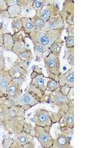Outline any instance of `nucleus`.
Returning <instances> with one entry per match:
<instances>
[{"label": "nucleus", "instance_id": "obj_1", "mask_svg": "<svg viewBox=\"0 0 111 148\" xmlns=\"http://www.w3.org/2000/svg\"><path fill=\"white\" fill-rule=\"evenodd\" d=\"M25 112L22 107L16 104L10 107L0 105V127L8 133H20L23 130Z\"/></svg>", "mask_w": 111, "mask_h": 148}, {"label": "nucleus", "instance_id": "obj_2", "mask_svg": "<svg viewBox=\"0 0 111 148\" xmlns=\"http://www.w3.org/2000/svg\"><path fill=\"white\" fill-rule=\"evenodd\" d=\"M64 27L51 30L49 31H43L42 30L36 29L34 32L30 34L28 37L33 43H39L48 47L57 39H61V36L64 30Z\"/></svg>", "mask_w": 111, "mask_h": 148}, {"label": "nucleus", "instance_id": "obj_3", "mask_svg": "<svg viewBox=\"0 0 111 148\" xmlns=\"http://www.w3.org/2000/svg\"><path fill=\"white\" fill-rule=\"evenodd\" d=\"M59 15L64 22V28L67 30L68 36H74V2L73 0L64 1Z\"/></svg>", "mask_w": 111, "mask_h": 148}, {"label": "nucleus", "instance_id": "obj_4", "mask_svg": "<svg viewBox=\"0 0 111 148\" xmlns=\"http://www.w3.org/2000/svg\"><path fill=\"white\" fill-rule=\"evenodd\" d=\"M14 41V45L12 51L16 54L18 59L30 62L32 60L34 56L31 51L26 46L25 42L23 38L22 33H18L17 34L13 35Z\"/></svg>", "mask_w": 111, "mask_h": 148}, {"label": "nucleus", "instance_id": "obj_5", "mask_svg": "<svg viewBox=\"0 0 111 148\" xmlns=\"http://www.w3.org/2000/svg\"><path fill=\"white\" fill-rule=\"evenodd\" d=\"M45 79L43 74L36 75L31 79V82H30L27 90L39 98L41 103L47 89V85L45 84Z\"/></svg>", "mask_w": 111, "mask_h": 148}, {"label": "nucleus", "instance_id": "obj_6", "mask_svg": "<svg viewBox=\"0 0 111 148\" xmlns=\"http://www.w3.org/2000/svg\"><path fill=\"white\" fill-rule=\"evenodd\" d=\"M51 127H42L40 126L35 125L34 130H35V138H36L42 145V147L44 148H51L53 145V138L51 136L50 130Z\"/></svg>", "mask_w": 111, "mask_h": 148}, {"label": "nucleus", "instance_id": "obj_7", "mask_svg": "<svg viewBox=\"0 0 111 148\" xmlns=\"http://www.w3.org/2000/svg\"><path fill=\"white\" fill-rule=\"evenodd\" d=\"M39 103H41V101L39 98L28 91L18 96L14 101V104L22 107L25 111L28 110L30 108H33Z\"/></svg>", "mask_w": 111, "mask_h": 148}, {"label": "nucleus", "instance_id": "obj_8", "mask_svg": "<svg viewBox=\"0 0 111 148\" xmlns=\"http://www.w3.org/2000/svg\"><path fill=\"white\" fill-rule=\"evenodd\" d=\"M35 125L42 127H52L53 122L50 116V111L44 108H39L35 111L34 116Z\"/></svg>", "mask_w": 111, "mask_h": 148}, {"label": "nucleus", "instance_id": "obj_9", "mask_svg": "<svg viewBox=\"0 0 111 148\" xmlns=\"http://www.w3.org/2000/svg\"><path fill=\"white\" fill-rule=\"evenodd\" d=\"M60 14V10L59 8L55 3H53V2H46L44 7L42 8V10L37 13L36 15L40 16L41 18L45 22H47L53 17H56Z\"/></svg>", "mask_w": 111, "mask_h": 148}, {"label": "nucleus", "instance_id": "obj_10", "mask_svg": "<svg viewBox=\"0 0 111 148\" xmlns=\"http://www.w3.org/2000/svg\"><path fill=\"white\" fill-rule=\"evenodd\" d=\"M45 67L48 73H52L58 76L60 74V62L59 57L55 54L50 53L47 57L44 59Z\"/></svg>", "mask_w": 111, "mask_h": 148}, {"label": "nucleus", "instance_id": "obj_11", "mask_svg": "<svg viewBox=\"0 0 111 148\" xmlns=\"http://www.w3.org/2000/svg\"><path fill=\"white\" fill-rule=\"evenodd\" d=\"M68 110L59 121V128H68L73 130L74 127V99H72L68 103Z\"/></svg>", "mask_w": 111, "mask_h": 148}, {"label": "nucleus", "instance_id": "obj_12", "mask_svg": "<svg viewBox=\"0 0 111 148\" xmlns=\"http://www.w3.org/2000/svg\"><path fill=\"white\" fill-rule=\"evenodd\" d=\"M50 92L47 93L49 99L52 104H53L56 106L58 105H62V104H68L69 103V100L67 96H64L61 92L60 90H59V87L53 91H49Z\"/></svg>", "mask_w": 111, "mask_h": 148}, {"label": "nucleus", "instance_id": "obj_13", "mask_svg": "<svg viewBox=\"0 0 111 148\" xmlns=\"http://www.w3.org/2000/svg\"><path fill=\"white\" fill-rule=\"evenodd\" d=\"M58 83L59 87L63 85H68L71 88H74V69L71 67L64 73H60L58 76Z\"/></svg>", "mask_w": 111, "mask_h": 148}, {"label": "nucleus", "instance_id": "obj_14", "mask_svg": "<svg viewBox=\"0 0 111 148\" xmlns=\"http://www.w3.org/2000/svg\"><path fill=\"white\" fill-rule=\"evenodd\" d=\"M51 148H73L71 145V139L64 133H58L56 138L53 139Z\"/></svg>", "mask_w": 111, "mask_h": 148}, {"label": "nucleus", "instance_id": "obj_15", "mask_svg": "<svg viewBox=\"0 0 111 148\" xmlns=\"http://www.w3.org/2000/svg\"><path fill=\"white\" fill-rule=\"evenodd\" d=\"M22 94V86L17 84L14 81L12 80L11 83L9 84L7 90H6V93L5 95L7 96L8 98H9L12 101H15L18 96H20Z\"/></svg>", "mask_w": 111, "mask_h": 148}, {"label": "nucleus", "instance_id": "obj_16", "mask_svg": "<svg viewBox=\"0 0 111 148\" xmlns=\"http://www.w3.org/2000/svg\"><path fill=\"white\" fill-rule=\"evenodd\" d=\"M33 138L34 137L31 136L30 135L23 131L21 132L18 134H16V138L15 139H14V143L12 144L10 148H22V146L25 144L32 141Z\"/></svg>", "mask_w": 111, "mask_h": 148}, {"label": "nucleus", "instance_id": "obj_17", "mask_svg": "<svg viewBox=\"0 0 111 148\" xmlns=\"http://www.w3.org/2000/svg\"><path fill=\"white\" fill-rule=\"evenodd\" d=\"M12 80L13 79L9 74L8 70H4L0 72V96L5 95L8 87L11 83Z\"/></svg>", "mask_w": 111, "mask_h": 148}, {"label": "nucleus", "instance_id": "obj_18", "mask_svg": "<svg viewBox=\"0 0 111 148\" xmlns=\"http://www.w3.org/2000/svg\"><path fill=\"white\" fill-rule=\"evenodd\" d=\"M64 27V22L60 15L56 17H53L47 22H46L45 25L42 28L43 31H49L51 30Z\"/></svg>", "mask_w": 111, "mask_h": 148}, {"label": "nucleus", "instance_id": "obj_19", "mask_svg": "<svg viewBox=\"0 0 111 148\" xmlns=\"http://www.w3.org/2000/svg\"><path fill=\"white\" fill-rule=\"evenodd\" d=\"M8 72L10 76H11L12 79H25V76L27 75V71L23 69L16 62L8 70Z\"/></svg>", "mask_w": 111, "mask_h": 148}, {"label": "nucleus", "instance_id": "obj_20", "mask_svg": "<svg viewBox=\"0 0 111 148\" xmlns=\"http://www.w3.org/2000/svg\"><path fill=\"white\" fill-rule=\"evenodd\" d=\"M58 112L57 113H53L50 111V116H51V120H52L53 124L54 123L59 122L61 119L63 118V116L65 115L68 110V104H62V105H58Z\"/></svg>", "mask_w": 111, "mask_h": 148}, {"label": "nucleus", "instance_id": "obj_21", "mask_svg": "<svg viewBox=\"0 0 111 148\" xmlns=\"http://www.w3.org/2000/svg\"><path fill=\"white\" fill-rule=\"evenodd\" d=\"M34 49L36 55L38 57L41 58V59L42 58L43 59L45 57H47L48 54L51 53L50 51H49L48 47H47L46 46L43 45L42 44H39V43H34Z\"/></svg>", "mask_w": 111, "mask_h": 148}, {"label": "nucleus", "instance_id": "obj_22", "mask_svg": "<svg viewBox=\"0 0 111 148\" xmlns=\"http://www.w3.org/2000/svg\"><path fill=\"white\" fill-rule=\"evenodd\" d=\"M22 22V31L26 35H29L36 30L33 24L31 18L27 17H22L21 18Z\"/></svg>", "mask_w": 111, "mask_h": 148}, {"label": "nucleus", "instance_id": "obj_23", "mask_svg": "<svg viewBox=\"0 0 111 148\" xmlns=\"http://www.w3.org/2000/svg\"><path fill=\"white\" fill-rule=\"evenodd\" d=\"M3 48L5 51H12V49L14 47V41L13 35L10 33H4L3 34Z\"/></svg>", "mask_w": 111, "mask_h": 148}, {"label": "nucleus", "instance_id": "obj_24", "mask_svg": "<svg viewBox=\"0 0 111 148\" xmlns=\"http://www.w3.org/2000/svg\"><path fill=\"white\" fill-rule=\"evenodd\" d=\"M63 43H64V42H63L61 39H57V40L55 41V42L49 47V51H50L51 53L55 54L56 56H57L59 57L61 53V49H62V47Z\"/></svg>", "mask_w": 111, "mask_h": 148}, {"label": "nucleus", "instance_id": "obj_25", "mask_svg": "<svg viewBox=\"0 0 111 148\" xmlns=\"http://www.w3.org/2000/svg\"><path fill=\"white\" fill-rule=\"evenodd\" d=\"M11 29L13 31L12 35H15L18 33L21 32L22 30V19L19 17L14 18V20L11 22Z\"/></svg>", "mask_w": 111, "mask_h": 148}, {"label": "nucleus", "instance_id": "obj_26", "mask_svg": "<svg viewBox=\"0 0 111 148\" xmlns=\"http://www.w3.org/2000/svg\"><path fill=\"white\" fill-rule=\"evenodd\" d=\"M22 12V8L18 4H15L14 5H11L8 9V13L9 18H15L18 17V15Z\"/></svg>", "mask_w": 111, "mask_h": 148}, {"label": "nucleus", "instance_id": "obj_27", "mask_svg": "<svg viewBox=\"0 0 111 148\" xmlns=\"http://www.w3.org/2000/svg\"><path fill=\"white\" fill-rule=\"evenodd\" d=\"M31 21L34 24L35 29H38V30H42V28L45 27L46 23L45 21L43 20L40 16H39L36 14L31 18Z\"/></svg>", "mask_w": 111, "mask_h": 148}, {"label": "nucleus", "instance_id": "obj_28", "mask_svg": "<svg viewBox=\"0 0 111 148\" xmlns=\"http://www.w3.org/2000/svg\"><path fill=\"white\" fill-rule=\"evenodd\" d=\"M67 60V62L69 63L71 67H73L74 66V47L67 48L64 51V58Z\"/></svg>", "mask_w": 111, "mask_h": 148}, {"label": "nucleus", "instance_id": "obj_29", "mask_svg": "<svg viewBox=\"0 0 111 148\" xmlns=\"http://www.w3.org/2000/svg\"><path fill=\"white\" fill-rule=\"evenodd\" d=\"M7 0H0V16L3 17H9L8 9Z\"/></svg>", "mask_w": 111, "mask_h": 148}, {"label": "nucleus", "instance_id": "obj_30", "mask_svg": "<svg viewBox=\"0 0 111 148\" xmlns=\"http://www.w3.org/2000/svg\"><path fill=\"white\" fill-rule=\"evenodd\" d=\"M22 131L27 133V134L30 135L31 136H35V130H34V127H33L30 123L26 122L25 121L24 122V127Z\"/></svg>", "mask_w": 111, "mask_h": 148}, {"label": "nucleus", "instance_id": "obj_31", "mask_svg": "<svg viewBox=\"0 0 111 148\" xmlns=\"http://www.w3.org/2000/svg\"><path fill=\"white\" fill-rule=\"evenodd\" d=\"M47 1L45 0H36V1H34L32 4V8L36 10V13H39L42 8L44 7V5H45Z\"/></svg>", "mask_w": 111, "mask_h": 148}, {"label": "nucleus", "instance_id": "obj_32", "mask_svg": "<svg viewBox=\"0 0 111 148\" xmlns=\"http://www.w3.org/2000/svg\"><path fill=\"white\" fill-rule=\"evenodd\" d=\"M59 87V83L56 80H54V79H49V80L47 81V88H48L49 91H53L56 89H57Z\"/></svg>", "mask_w": 111, "mask_h": 148}, {"label": "nucleus", "instance_id": "obj_33", "mask_svg": "<svg viewBox=\"0 0 111 148\" xmlns=\"http://www.w3.org/2000/svg\"><path fill=\"white\" fill-rule=\"evenodd\" d=\"M59 90H60L61 92H62V94H64V96H68L69 93L71 92V90H72V88L69 87L68 85H63L59 87Z\"/></svg>", "mask_w": 111, "mask_h": 148}, {"label": "nucleus", "instance_id": "obj_34", "mask_svg": "<svg viewBox=\"0 0 111 148\" xmlns=\"http://www.w3.org/2000/svg\"><path fill=\"white\" fill-rule=\"evenodd\" d=\"M13 143H14V139H13L11 137L8 136V138L4 139L2 145H3L4 148H10Z\"/></svg>", "mask_w": 111, "mask_h": 148}, {"label": "nucleus", "instance_id": "obj_35", "mask_svg": "<svg viewBox=\"0 0 111 148\" xmlns=\"http://www.w3.org/2000/svg\"><path fill=\"white\" fill-rule=\"evenodd\" d=\"M16 1L17 4L20 6L22 9H25L27 7V5L34 2V1H26V0H16Z\"/></svg>", "mask_w": 111, "mask_h": 148}, {"label": "nucleus", "instance_id": "obj_36", "mask_svg": "<svg viewBox=\"0 0 111 148\" xmlns=\"http://www.w3.org/2000/svg\"><path fill=\"white\" fill-rule=\"evenodd\" d=\"M65 44L67 48L74 47V36H67L66 39Z\"/></svg>", "mask_w": 111, "mask_h": 148}, {"label": "nucleus", "instance_id": "obj_37", "mask_svg": "<svg viewBox=\"0 0 111 148\" xmlns=\"http://www.w3.org/2000/svg\"><path fill=\"white\" fill-rule=\"evenodd\" d=\"M16 62L18 63V64H19V65H20L21 67L23 68V69L27 71V68H28V65H29V62H30L19 59L18 60L16 61Z\"/></svg>", "mask_w": 111, "mask_h": 148}, {"label": "nucleus", "instance_id": "obj_38", "mask_svg": "<svg viewBox=\"0 0 111 148\" xmlns=\"http://www.w3.org/2000/svg\"><path fill=\"white\" fill-rule=\"evenodd\" d=\"M5 57L2 56V57L0 58V72H2V71L5 70Z\"/></svg>", "mask_w": 111, "mask_h": 148}, {"label": "nucleus", "instance_id": "obj_39", "mask_svg": "<svg viewBox=\"0 0 111 148\" xmlns=\"http://www.w3.org/2000/svg\"><path fill=\"white\" fill-rule=\"evenodd\" d=\"M35 147V145L34 143L33 142V141H30L27 143L25 144V145L22 146V148H34Z\"/></svg>", "mask_w": 111, "mask_h": 148}, {"label": "nucleus", "instance_id": "obj_40", "mask_svg": "<svg viewBox=\"0 0 111 148\" xmlns=\"http://www.w3.org/2000/svg\"><path fill=\"white\" fill-rule=\"evenodd\" d=\"M13 81H14L15 82H16L17 84H18L19 85L22 86V84L24 83V82H25V79H13Z\"/></svg>", "mask_w": 111, "mask_h": 148}, {"label": "nucleus", "instance_id": "obj_41", "mask_svg": "<svg viewBox=\"0 0 111 148\" xmlns=\"http://www.w3.org/2000/svg\"><path fill=\"white\" fill-rule=\"evenodd\" d=\"M4 42H3V34L2 33L1 30H0V46L3 47Z\"/></svg>", "mask_w": 111, "mask_h": 148}, {"label": "nucleus", "instance_id": "obj_42", "mask_svg": "<svg viewBox=\"0 0 111 148\" xmlns=\"http://www.w3.org/2000/svg\"><path fill=\"white\" fill-rule=\"evenodd\" d=\"M3 52H4V48L2 47H1V46H0V58L2 57V56H4Z\"/></svg>", "mask_w": 111, "mask_h": 148}, {"label": "nucleus", "instance_id": "obj_43", "mask_svg": "<svg viewBox=\"0 0 111 148\" xmlns=\"http://www.w3.org/2000/svg\"><path fill=\"white\" fill-rule=\"evenodd\" d=\"M2 29V24H1V22H0V30Z\"/></svg>", "mask_w": 111, "mask_h": 148}]
</instances>
